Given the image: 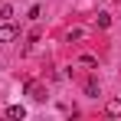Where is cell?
Masks as SVG:
<instances>
[{"label": "cell", "mask_w": 121, "mask_h": 121, "mask_svg": "<svg viewBox=\"0 0 121 121\" xmlns=\"http://www.w3.org/2000/svg\"><path fill=\"white\" fill-rule=\"evenodd\" d=\"M17 36H20V30L13 23H0V43H13Z\"/></svg>", "instance_id": "cell-1"}, {"label": "cell", "mask_w": 121, "mask_h": 121, "mask_svg": "<svg viewBox=\"0 0 121 121\" xmlns=\"http://www.w3.org/2000/svg\"><path fill=\"white\" fill-rule=\"evenodd\" d=\"M26 95L33 101H46V88H43L39 82H26Z\"/></svg>", "instance_id": "cell-2"}, {"label": "cell", "mask_w": 121, "mask_h": 121, "mask_svg": "<svg viewBox=\"0 0 121 121\" xmlns=\"http://www.w3.org/2000/svg\"><path fill=\"white\" fill-rule=\"evenodd\" d=\"M105 111H108L111 118H118V115H121V98H111L108 105H105Z\"/></svg>", "instance_id": "cell-3"}, {"label": "cell", "mask_w": 121, "mask_h": 121, "mask_svg": "<svg viewBox=\"0 0 121 121\" xmlns=\"http://www.w3.org/2000/svg\"><path fill=\"white\" fill-rule=\"evenodd\" d=\"M7 118H26V108L23 105H10L7 108Z\"/></svg>", "instance_id": "cell-4"}, {"label": "cell", "mask_w": 121, "mask_h": 121, "mask_svg": "<svg viewBox=\"0 0 121 121\" xmlns=\"http://www.w3.org/2000/svg\"><path fill=\"white\" fill-rule=\"evenodd\" d=\"M85 95H88V98H98V82H95V79L85 82Z\"/></svg>", "instance_id": "cell-5"}, {"label": "cell", "mask_w": 121, "mask_h": 121, "mask_svg": "<svg viewBox=\"0 0 121 121\" xmlns=\"http://www.w3.org/2000/svg\"><path fill=\"white\" fill-rule=\"evenodd\" d=\"M10 17H13V10H10V7L3 3V7H0V20H10Z\"/></svg>", "instance_id": "cell-6"}, {"label": "cell", "mask_w": 121, "mask_h": 121, "mask_svg": "<svg viewBox=\"0 0 121 121\" xmlns=\"http://www.w3.org/2000/svg\"><path fill=\"white\" fill-rule=\"evenodd\" d=\"M108 23H111V17H108V13H98V26H101V30H105Z\"/></svg>", "instance_id": "cell-7"}]
</instances>
